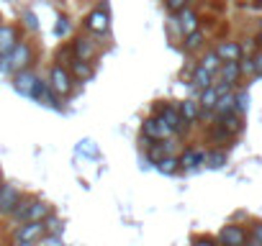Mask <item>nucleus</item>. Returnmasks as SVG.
<instances>
[{
  "instance_id": "obj_1",
  "label": "nucleus",
  "mask_w": 262,
  "mask_h": 246,
  "mask_svg": "<svg viewBox=\"0 0 262 246\" xmlns=\"http://www.w3.org/2000/svg\"><path fill=\"white\" fill-rule=\"evenodd\" d=\"M31 62H34V46H31L29 41H18V46H16L8 57H3V62H0V69L16 75V72H21V69H29Z\"/></svg>"
},
{
  "instance_id": "obj_2",
  "label": "nucleus",
  "mask_w": 262,
  "mask_h": 246,
  "mask_svg": "<svg viewBox=\"0 0 262 246\" xmlns=\"http://www.w3.org/2000/svg\"><path fill=\"white\" fill-rule=\"evenodd\" d=\"M47 82H49V87L54 90V95L62 100V97H70L72 95V90H75V77L70 75V69L67 67H62V64H52L49 67V77H47Z\"/></svg>"
},
{
  "instance_id": "obj_3",
  "label": "nucleus",
  "mask_w": 262,
  "mask_h": 246,
  "mask_svg": "<svg viewBox=\"0 0 262 246\" xmlns=\"http://www.w3.org/2000/svg\"><path fill=\"white\" fill-rule=\"evenodd\" d=\"M155 115H160L165 123H167V129L172 131V134H185L190 126L185 123V118H183V113H180V108L178 105H172V103H160L157 108H155Z\"/></svg>"
},
{
  "instance_id": "obj_4",
  "label": "nucleus",
  "mask_w": 262,
  "mask_h": 246,
  "mask_svg": "<svg viewBox=\"0 0 262 246\" xmlns=\"http://www.w3.org/2000/svg\"><path fill=\"white\" fill-rule=\"evenodd\" d=\"M172 136V131L167 129V123L160 118V115H147L144 123H142V139L147 141H167Z\"/></svg>"
},
{
  "instance_id": "obj_5",
  "label": "nucleus",
  "mask_w": 262,
  "mask_h": 246,
  "mask_svg": "<svg viewBox=\"0 0 262 246\" xmlns=\"http://www.w3.org/2000/svg\"><path fill=\"white\" fill-rule=\"evenodd\" d=\"M216 241H219V246H247L249 231L242 223H226V226H221Z\"/></svg>"
},
{
  "instance_id": "obj_6",
  "label": "nucleus",
  "mask_w": 262,
  "mask_h": 246,
  "mask_svg": "<svg viewBox=\"0 0 262 246\" xmlns=\"http://www.w3.org/2000/svg\"><path fill=\"white\" fill-rule=\"evenodd\" d=\"M82 26H85V31H90V34H95V36H105V34L111 31V13H108V8L100 6V8L90 11V13L85 16Z\"/></svg>"
},
{
  "instance_id": "obj_7",
  "label": "nucleus",
  "mask_w": 262,
  "mask_h": 246,
  "mask_svg": "<svg viewBox=\"0 0 262 246\" xmlns=\"http://www.w3.org/2000/svg\"><path fill=\"white\" fill-rule=\"evenodd\" d=\"M24 192L13 185V182H3L0 185V218H11V213L18 208Z\"/></svg>"
},
{
  "instance_id": "obj_8",
  "label": "nucleus",
  "mask_w": 262,
  "mask_h": 246,
  "mask_svg": "<svg viewBox=\"0 0 262 246\" xmlns=\"http://www.w3.org/2000/svg\"><path fill=\"white\" fill-rule=\"evenodd\" d=\"M47 236L44 220H26L21 226H16L13 231V241H29V243H39Z\"/></svg>"
},
{
  "instance_id": "obj_9",
  "label": "nucleus",
  "mask_w": 262,
  "mask_h": 246,
  "mask_svg": "<svg viewBox=\"0 0 262 246\" xmlns=\"http://www.w3.org/2000/svg\"><path fill=\"white\" fill-rule=\"evenodd\" d=\"M178 159H180V172H195V169H201L203 162H206V149L185 146V152H183Z\"/></svg>"
},
{
  "instance_id": "obj_10",
  "label": "nucleus",
  "mask_w": 262,
  "mask_h": 246,
  "mask_svg": "<svg viewBox=\"0 0 262 246\" xmlns=\"http://www.w3.org/2000/svg\"><path fill=\"white\" fill-rule=\"evenodd\" d=\"M213 52L221 57V62H242L244 59V46L234 39H224L213 46Z\"/></svg>"
},
{
  "instance_id": "obj_11",
  "label": "nucleus",
  "mask_w": 262,
  "mask_h": 246,
  "mask_svg": "<svg viewBox=\"0 0 262 246\" xmlns=\"http://www.w3.org/2000/svg\"><path fill=\"white\" fill-rule=\"evenodd\" d=\"M31 100H36L39 105L54 108V110H59V108H62V105H59V97L54 95V90L49 87V82H47V80H41V77H39V82H36V87H34V92H31Z\"/></svg>"
},
{
  "instance_id": "obj_12",
  "label": "nucleus",
  "mask_w": 262,
  "mask_h": 246,
  "mask_svg": "<svg viewBox=\"0 0 262 246\" xmlns=\"http://www.w3.org/2000/svg\"><path fill=\"white\" fill-rule=\"evenodd\" d=\"M21 41V34L13 23H3L0 26V57H8Z\"/></svg>"
},
{
  "instance_id": "obj_13",
  "label": "nucleus",
  "mask_w": 262,
  "mask_h": 246,
  "mask_svg": "<svg viewBox=\"0 0 262 246\" xmlns=\"http://www.w3.org/2000/svg\"><path fill=\"white\" fill-rule=\"evenodd\" d=\"M175 26H178V31H180L183 36H188V34H193V31L201 29V16L188 6L185 11H180V13L175 16Z\"/></svg>"
},
{
  "instance_id": "obj_14",
  "label": "nucleus",
  "mask_w": 262,
  "mask_h": 246,
  "mask_svg": "<svg viewBox=\"0 0 262 246\" xmlns=\"http://www.w3.org/2000/svg\"><path fill=\"white\" fill-rule=\"evenodd\" d=\"M72 52H75V59H80V62H95V57H98V46H95V41L93 39H88V36H77L75 41H72Z\"/></svg>"
},
{
  "instance_id": "obj_15",
  "label": "nucleus",
  "mask_w": 262,
  "mask_h": 246,
  "mask_svg": "<svg viewBox=\"0 0 262 246\" xmlns=\"http://www.w3.org/2000/svg\"><path fill=\"white\" fill-rule=\"evenodd\" d=\"M36 82H39V75H36L34 69H21V72L13 75V87H16L21 95H26V97H31Z\"/></svg>"
},
{
  "instance_id": "obj_16",
  "label": "nucleus",
  "mask_w": 262,
  "mask_h": 246,
  "mask_svg": "<svg viewBox=\"0 0 262 246\" xmlns=\"http://www.w3.org/2000/svg\"><path fill=\"white\" fill-rule=\"evenodd\" d=\"M221 82H226V85H231L234 90L239 87V82H242V64L239 62H224L221 64V69H219V75H216Z\"/></svg>"
},
{
  "instance_id": "obj_17",
  "label": "nucleus",
  "mask_w": 262,
  "mask_h": 246,
  "mask_svg": "<svg viewBox=\"0 0 262 246\" xmlns=\"http://www.w3.org/2000/svg\"><path fill=\"white\" fill-rule=\"evenodd\" d=\"M206 136H208V144L216 146V149H229L231 141H234V136H229V134L224 131L221 123H213V126L206 131Z\"/></svg>"
},
{
  "instance_id": "obj_18",
  "label": "nucleus",
  "mask_w": 262,
  "mask_h": 246,
  "mask_svg": "<svg viewBox=\"0 0 262 246\" xmlns=\"http://www.w3.org/2000/svg\"><path fill=\"white\" fill-rule=\"evenodd\" d=\"M216 123H221L224 126V131L229 134V136H239L242 131H244V115H239V113H229V115H221V118H216Z\"/></svg>"
},
{
  "instance_id": "obj_19",
  "label": "nucleus",
  "mask_w": 262,
  "mask_h": 246,
  "mask_svg": "<svg viewBox=\"0 0 262 246\" xmlns=\"http://www.w3.org/2000/svg\"><path fill=\"white\" fill-rule=\"evenodd\" d=\"M180 113H183V118H185V123H188V126H195V123L203 118V108H201V103L198 100H183L180 105Z\"/></svg>"
},
{
  "instance_id": "obj_20",
  "label": "nucleus",
  "mask_w": 262,
  "mask_h": 246,
  "mask_svg": "<svg viewBox=\"0 0 262 246\" xmlns=\"http://www.w3.org/2000/svg\"><path fill=\"white\" fill-rule=\"evenodd\" d=\"M226 162H229V149H216V146L206 149V162H203V167H208V169H224Z\"/></svg>"
},
{
  "instance_id": "obj_21",
  "label": "nucleus",
  "mask_w": 262,
  "mask_h": 246,
  "mask_svg": "<svg viewBox=\"0 0 262 246\" xmlns=\"http://www.w3.org/2000/svg\"><path fill=\"white\" fill-rule=\"evenodd\" d=\"M67 69H70V75L75 77V82H80V80H93V75H95V67H93L90 62H80V59H72Z\"/></svg>"
},
{
  "instance_id": "obj_22",
  "label": "nucleus",
  "mask_w": 262,
  "mask_h": 246,
  "mask_svg": "<svg viewBox=\"0 0 262 246\" xmlns=\"http://www.w3.org/2000/svg\"><path fill=\"white\" fill-rule=\"evenodd\" d=\"M234 105H236V97H234V92L219 95V100H216V105H213L211 115H216V118H221V115H229V113H234Z\"/></svg>"
},
{
  "instance_id": "obj_23",
  "label": "nucleus",
  "mask_w": 262,
  "mask_h": 246,
  "mask_svg": "<svg viewBox=\"0 0 262 246\" xmlns=\"http://www.w3.org/2000/svg\"><path fill=\"white\" fill-rule=\"evenodd\" d=\"M221 64H224V62H221V57H219L213 49H208V52H206V54H201V59H198V67H203V69H206V72H211L213 77L219 75Z\"/></svg>"
},
{
  "instance_id": "obj_24",
  "label": "nucleus",
  "mask_w": 262,
  "mask_h": 246,
  "mask_svg": "<svg viewBox=\"0 0 262 246\" xmlns=\"http://www.w3.org/2000/svg\"><path fill=\"white\" fill-rule=\"evenodd\" d=\"M203 44H206V31H203V29H198V31H193V34L183 36V49H185L188 54H193V52L203 49Z\"/></svg>"
},
{
  "instance_id": "obj_25",
  "label": "nucleus",
  "mask_w": 262,
  "mask_h": 246,
  "mask_svg": "<svg viewBox=\"0 0 262 246\" xmlns=\"http://www.w3.org/2000/svg\"><path fill=\"white\" fill-rule=\"evenodd\" d=\"M31 203H34V195H24V198H21L18 208L11 213V220H13V226H21V223H26V218H29V210H31Z\"/></svg>"
},
{
  "instance_id": "obj_26",
  "label": "nucleus",
  "mask_w": 262,
  "mask_h": 246,
  "mask_svg": "<svg viewBox=\"0 0 262 246\" xmlns=\"http://www.w3.org/2000/svg\"><path fill=\"white\" fill-rule=\"evenodd\" d=\"M144 141H147V139H144ZM165 157H170L165 141H147V159H149L152 164H160Z\"/></svg>"
},
{
  "instance_id": "obj_27",
  "label": "nucleus",
  "mask_w": 262,
  "mask_h": 246,
  "mask_svg": "<svg viewBox=\"0 0 262 246\" xmlns=\"http://www.w3.org/2000/svg\"><path fill=\"white\" fill-rule=\"evenodd\" d=\"M190 85H193L195 90H206V87H211V85H213V75H211V72H206L203 67H195V69H193V75H190Z\"/></svg>"
},
{
  "instance_id": "obj_28",
  "label": "nucleus",
  "mask_w": 262,
  "mask_h": 246,
  "mask_svg": "<svg viewBox=\"0 0 262 246\" xmlns=\"http://www.w3.org/2000/svg\"><path fill=\"white\" fill-rule=\"evenodd\" d=\"M216 100H219V90H216V85H211V87L201 90V97H198V103H201L203 113H211V110H213V105H216Z\"/></svg>"
},
{
  "instance_id": "obj_29",
  "label": "nucleus",
  "mask_w": 262,
  "mask_h": 246,
  "mask_svg": "<svg viewBox=\"0 0 262 246\" xmlns=\"http://www.w3.org/2000/svg\"><path fill=\"white\" fill-rule=\"evenodd\" d=\"M157 172H162V175H167V177H172V175H178L180 172V159L178 157H165L160 164H157Z\"/></svg>"
},
{
  "instance_id": "obj_30",
  "label": "nucleus",
  "mask_w": 262,
  "mask_h": 246,
  "mask_svg": "<svg viewBox=\"0 0 262 246\" xmlns=\"http://www.w3.org/2000/svg\"><path fill=\"white\" fill-rule=\"evenodd\" d=\"M44 228H47V236H62V231H64V220L59 218V215H49L47 220H44Z\"/></svg>"
},
{
  "instance_id": "obj_31",
  "label": "nucleus",
  "mask_w": 262,
  "mask_h": 246,
  "mask_svg": "<svg viewBox=\"0 0 262 246\" xmlns=\"http://www.w3.org/2000/svg\"><path fill=\"white\" fill-rule=\"evenodd\" d=\"M234 97H236L234 113L244 115V113H247V108H249V92H247V90H242V87H236V90H234Z\"/></svg>"
},
{
  "instance_id": "obj_32",
  "label": "nucleus",
  "mask_w": 262,
  "mask_h": 246,
  "mask_svg": "<svg viewBox=\"0 0 262 246\" xmlns=\"http://www.w3.org/2000/svg\"><path fill=\"white\" fill-rule=\"evenodd\" d=\"M77 152L80 154H85V157H90V159H98V146H95V141H90V139H82L80 144H77Z\"/></svg>"
},
{
  "instance_id": "obj_33",
  "label": "nucleus",
  "mask_w": 262,
  "mask_h": 246,
  "mask_svg": "<svg viewBox=\"0 0 262 246\" xmlns=\"http://www.w3.org/2000/svg\"><path fill=\"white\" fill-rule=\"evenodd\" d=\"M54 36H59V39L70 36V18H67V16H59V18H57V23H54Z\"/></svg>"
},
{
  "instance_id": "obj_34",
  "label": "nucleus",
  "mask_w": 262,
  "mask_h": 246,
  "mask_svg": "<svg viewBox=\"0 0 262 246\" xmlns=\"http://www.w3.org/2000/svg\"><path fill=\"white\" fill-rule=\"evenodd\" d=\"M190 6V0H165V8H167V13H172V16H178L180 11H185Z\"/></svg>"
},
{
  "instance_id": "obj_35",
  "label": "nucleus",
  "mask_w": 262,
  "mask_h": 246,
  "mask_svg": "<svg viewBox=\"0 0 262 246\" xmlns=\"http://www.w3.org/2000/svg\"><path fill=\"white\" fill-rule=\"evenodd\" d=\"M21 18H24L26 29H31V31H39V21H36V13H34V11H24V13H21Z\"/></svg>"
},
{
  "instance_id": "obj_36",
  "label": "nucleus",
  "mask_w": 262,
  "mask_h": 246,
  "mask_svg": "<svg viewBox=\"0 0 262 246\" xmlns=\"http://www.w3.org/2000/svg\"><path fill=\"white\" fill-rule=\"evenodd\" d=\"M190 246H219V241L213 236H195Z\"/></svg>"
},
{
  "instance_id": "obj_37",
  "label": "nucleus",
  "mask_w": 262,
  "mask_h": 246,
  "mask_svg": "<svg viewBox=\"0 0 262 246\" xmlns=\"http://www.w3.org/2000/svg\"><path fill=\"white\" fill-rule=\"evenodd\" d=\"M252 67H254V77H262V52L252 54Z\"/></svg>"
},
{
  "instance_id": "obj_38",
  "label": "nucleus",
  "mask_w": 262,
  "mask_h": 246,
  "mask_svg": "<svg viewBox=\"0 0 262 246\" xmlns=\"http://www.w3.org/2000/svg\"><path fill=\"white\" fill-rule=\"evenodd\" d=\"M249 236H252V238H257V241L262 243V223H254V228L249 231Z\"/></svg>"
},
{
  "instance_id": "obj_39",
  "label": "nucleus",
  "mask_w": 262,
  "mask_h": 246,
  "mask_svg": "<svg viewBox=\"0 0 262 246\" xmlns=\"http://www.w3.org/2000/svg\"><path fill=\"white\" fill-rule=\"evenodd\" d=\"M41 241H44L47 246H64V243H59V236H44Z\"/></svg>"
},
{
  "instance_id": "obj_40",
  "label": "nucleus",
  "mask_w": 262,
  "mask_h": 246,
  "mask_svg": "<svg viewBox=\"0 0 262 246\" xmlns=\"http://www.w3.org/2000/svg\"><path fill=\"white\" fill-rule=\"evenodd\" d=\"M252 41H254V52H262V31H257Z\"/></svg>"
},
{
  "instance_id": "obj_41",
  "label": "nucleus",
  "mask_w": 262,
  "mask_h": 246,
  "mask_svg": "<svg viewBox=\"0 0 262 246\" xmlns=\"http://www.w3.org/2000/svg\"><path fill=\"white\" fill-rule=\"evenodd\" d=\"M11 246H36V243H29V241H11Z\"/></svg>"
},
{
  "instance_id": "obj_42",
  "label": "nucleus",
  "mask_w": 262,
  "mask_h": 246,
  "mask_svg": "<svg viewBox=\"0 0 262 246\" xmlns=\"http://www.w3.org/2000/svg\"><path fill=\"white\" fill-rule=\"evenodd\" d=\"M257 31H262V18H259V21H257Z\"/></svg>"
},
{
  "instance_id": "obj_43",
  "label": "nucleus",
  "mask_w": 262,
  "mask_h": 246,
  "mask_svg": "<svg viewBox=\"0 0 262 246\" xmlns=\"http://www.w3.org/2000/svg\"><path fill=\"white\" fill-rule=\"evenodd\" d=\"M0 185H3V175H0Z\"/></svg>"
}]
</instances>
